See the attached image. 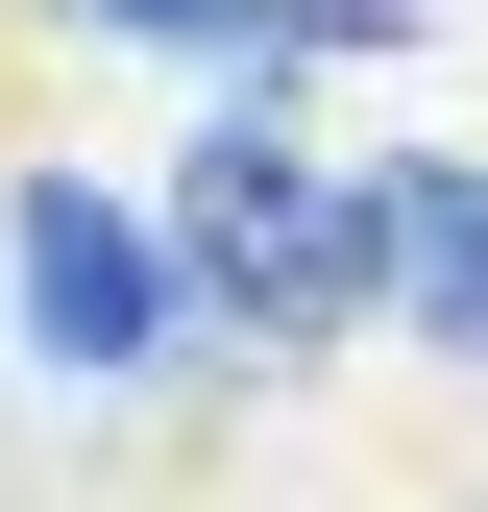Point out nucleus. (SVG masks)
I'll return each mask as SVG.
<instances>
[{"mask_svg":"<svg viewBox=\"0 0 488 512\" xmlns=\"http://www.w3.org/2000/svg\"><path fill=\"white\" fill-rule=\"evenodd\" d=\"M171 269H196V342H391V196H318V147H293V49H244V98L196 122V171H171Z\"/></svg>","mask_w":488,"mask_h":512,"instance_id":"nucleus-1","label":"nucleus"},{"mask_svg":"<svg viewBox=\"0 0 488 512\" xmlns=\"http://www.w3.org/2000/svg\"><path fill=\"white\" fill-rule=\"evenodd\" d=\"M0 293H25V366H49V391H147V366L196 342L171 220L98 196V171H25V196H0Z\"/></svg>","mask_w":488,"mask_h":512,"instance_id":"nucleus-2","label":"nucleus"},{"mask_svg":"<svg viewBox=\"0 0 488 512\" xmlns=\"http://www.w3.org/2000/svg\"><path fill=\"white\" fill-rule=\"evenodd\" d=\"M366 196H391V342L488 366V147H391Z\"/></svg>","mask_w":488,"mask_h":512,"instance_id":"nucleus-3","label":"nucleus"},{"mask_svg":"<svg viewBox=\"0 0 488 512\" xmlns=\"http://www.w3.org/2000/svg\"><path fill=\"white\" fill-rule=\"evenodd\" d=\"M49 25H98V49H196V74H244V49H269V0H49Z\"/></svg>","mask_w":488,"mask_h":512,"instance_id":"nucleus-4","label":"nucleus"}]
</instances>
